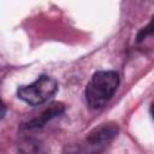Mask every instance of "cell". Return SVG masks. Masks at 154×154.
Instances as JSON below:
<instances>
[{
	"label": "cell",
	"mask_w": 154,
	"mask_h": 154,
	"mask_svg": "<svg viewBox=\"0 0 154 154\" xmlns=\"http://www.w3.org/2000/svg\"><path fill=\"white\" fill-rule=\"evenodd\" d=\"M64 111V106L61 103H52L47 109H45L37 118L32 119L30 123H28V128L31 129V128H38V126H42L47 120L59 116L60 113H63Z\"/></svg>",
	"instance_id": "cell-4"
},
{
	"label": "cell",
	"mask_w": 154,
	"mask_h": 154,
	"mask_svg": "<svg viewBox=\"0 0 154 154\" xmlns=\"http://www.w3.org/2000/svg\"><path fill=\"white\" fill-rule=\"evenodd\" d=\"M118 128L114 124H103L101 126H99L97 129H94L89 136H88V142L91 146H103L106 143H108L116 135H117Z\"/></svg>",
	"instance_id": "cell-3"
},
{
	"label": "cell",
	"mask_w": 154,
	"mask_h": 154,
	"mask_svg": "<svg viewBox=\"0 0 154 154\" xmlns=\"http://www.w3.org/2000/svg\"><path fill=\"white\" fill-rule=\"evenodd\" d=\"M119 85V77L114 71L94 73L85 89V100L90 108H101L113 96Z\"/></svg>",
	"instance_id": "cell-1"
},
{
	"label": "cell",
	"mask_w": 154,
	"mask_h": 154,
	"mask_svg": "<svg viewBox=\"0 0 154 154\" xmlns=\"http://www.w3.org/2000/svg\"><path fill=\"white\" fill-rule=\"evenodd\" d=\"M149 35H154V16H153L150 23L138 32L137 40H138V41H142L144 37H147V36H149Z\"/></svg>",
	"instance_id": "cell-5"
},
{
	"label": "cell",
	"mask_w": 154,
	"mask_h": 154,
	"mask_svg": "<svg viewBox=\"0 0 154 154\" xmlns=\"http://www.w3.org/2000/svg\"><path fill=\"white\" fill-rule=\"evenodd\" d=\"M58 90V83L49 76H40L29 85H23L18 89V97L24 102L37 106L46 102Z\"/></svg>",
	"instance_id": "cell-2"
},
{
	"label": "cell",
	"mask_w": 154,
	"mask_h": 154,
	"mask_svg": "<svg viewBox=\"0 0 154 154\" xmlns=\"http://www.w3.org/2000/svg\"><path fill=\"white\" fill-rule=\"evenodd\" d=\"M152 114H153V118H154V105L152 106Z\"/></svg>",
	"instance_id": "cell-6"
}]
</instances>
